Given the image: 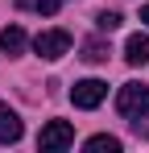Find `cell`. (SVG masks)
I'll use <instances>...</instances> for the list:
<instances>
[{
  "instance_id": "277c9868",
  "label": "cell",
  "mask_w": 149,
  "mask_h": 153,
  "mask_svg": "<svg viewBox=\"0 0 149 153\" xmlns=\"http://www.w3.org/2000/svg\"><path fill=\"white\" fill-rule=\"evenodd\" d=\"M104 95H108V83H104V79H83V83H74V87H71L74 108H99Z\"/></svg>"
},
{
  "instance_id": "6da1fadb",
  "label": "cell",
  "mask_w": 149,
  "mask_h": 153,
  "mask_svg": "<svg viewBox=\"0 0 149 153\" xmlns=\"http://www.w3.org/2000/svg\"><path fill=\"white\" fill-rule=\"evenodd\" d=\"M116 112H120L137 132H145V116H149V87L145 83H124L116 91Z\"/></svg>"
},
{
  "instance_id": "5b68a950",
  "label": "cell",
  "mask_w": 149,
  "mask_h": 153,
  "mask_svg": "<svg viewBox=\"0 0 149 153\" xmlns=\"http://www.w3.org/2000/svg\"><path fill=\"white\" fill-rule=\"evenodd\" d=\"M21 116L8 108V103H0V145H17L21 141Z\"/></svg>"
},
{
  "instance_id": "30bf717a",
  "label": "cell",
  "mask_w": 149,
  "mask_h": 153,
  "mask_svg": "<svg viewBox=\"0 0 149 153\" xmlns=\"http://www.w3.org/2000/svg\"><path fill=\"white\" fill-rule=\"evenodd\" d=\"M17 4H21V8H33V13H58V4H62V0H17Z\"/></svg>"
},
{
  "instance_id": "8fae6325",
  "label": "cell",
  "mask_w": 149,
  "mask_h": 153,
  "mask_svg": "<svg viewBox=\"0 0 149 153\" xmlns=\"http://www.w3.org/2000/svg\"><path fill=\"white\" fill-rule=\"evenodd\" d=\"M95 25L104 29V33H112V29H120V13H112V8H104V13L95 17Z\"/></svg>"
},
{
  "instance_id": "7c38bea8",
  "label": "cell",
  "mask_w": 149,
  "mask_h": 153,
  "mask_svg": "<svg viewBox=\"0 0 149 153\" xmlns=\"http://www.w3.org/2000/svg\"><path fill=\"white\" fill-rule=\"evenodd\" d=\"M141 21H145V25H149V4H145V8H141Z\"/></svg>"
},
{
  "instance_id": "52a82bcc",
  "label": "cell",
  "mask_w": 149,
  "mask_h": 153,
  "mask_svg": "<svg viewBox=\"0 0 149 153\" xmlns=\"http://www.w3.org/2000/svg\"><path fill=\"white\" fill-rule=\"evenodd\" d=\"M25 46H29V37H25V29H21V25H8L4 33H0V50L8 54V58H13V54H21Z\"/></svg>"
},
{
  "instance_id": "9c48e42d",
  "label": "cell",
  "mask_w": 149,
  "mask_h": 153,
  "mask_svg": "<svg viewBox=\"0 0 149 153\" xmlns=\"http://www.w3.org/2000/svg\"><path fill=\"white\" fill-rule=\"evenodd\" d=\"M83 58H87V62H104V58H108V42H87V46H83Z\"/></svg>"
},
{
  "instance_id": "7a4b0ae2",
  "label": "cell",
  "mask_w": 149,
  "mask_h": 153,
  "mask_svg": "<svg viewBox=\"0 0 149 153\" xmlns=\"http://www.w3.org/2000/svg\"><path fill=\"white\" fill-rule=\"evenodd\" d=\"M33 50H37V58H46V62H58L62 54L71 50V33L66 29H46V33L33 37Z\"/></svg>"
},
{
  "instance_id": "ba28073f",
  "label": "cell",
  "mask_w": 149,
  "mask_h": 153,
  "mask_svg": "<svg viewBox=\"0 0 149 153\" xmlns=\"http://www.w3.org/2000/svg\"><path fill=\"white\" fill-rule=\"evenodd\" d=\"M83 149H87V153H120V141H116V137H108V132H99V137H91Z\"/></svg>"
},
{
  "instance_id": "3957f363",
  "label": "cell",
  "mask_w": 149,
  "mask_h": 153,
  "mask_svg": "<svg viewBox=\"0 0 149 153\" xmlns=\"http://www.w3.org/2000/svg\"><path fill=\"white\" fill-rule=\"evenodd\" d=\"M71 145H74V128L66 124V120H50V124L42 128V137H37V149H46V153L71 149Z\"/></svg>"
},
{
  "instance_id": "8992f818",
  "label": "cell",
  "mask_w": 149,
  "mask_h": 153,
  "mask_svg": "<svg viewBox=\"0 0 149 153\" xmlns=\"http://www.w3.org/2000/svg\"><path fill=\"white\" fill-rule=\"evenodd\" d=\"M124 62L128 66H145L149 62V33H133L124 42Z\"/></svg>"
}]
</instances>
